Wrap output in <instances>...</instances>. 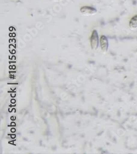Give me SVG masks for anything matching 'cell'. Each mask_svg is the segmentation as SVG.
Returning <instances> with one entry per match:
<instances>
[{
    "label": "cell",
    "mask_w": 137,
    "mask_h": 154,
    "mask_svg": "<svg viewBox=\"0 0 137 154\" xmlns=\"http://www.w3.org/2000/svg\"><path fill=\"white\" fill-rule=\"evenodd\" d=\"M129 27L132 30L137 29V14L132 17L129 22Z\"/></svg>",
    "instance_id": "4"
},
{
    "label": "cell",
    "mask_w": 137,
    "mask_h": 154,
    "mask_svg": "<svg viewBox=\"0 0 137 154\" xmlns=\"http://www.w3.org/2000/svg\"><path fill=\"white\" fill-rule=\"evenodd\" d=\"M99 42L102 52L106 53L108 52L109 47V43L107 37L104 35H102L100 38Z\"/></svg>",
    "instance_id": "3"
},
{
    "label": "cell",
    "mask_w": 137,
    "mask_h": 154,
    "mask_svg": "<svg viewBox=\"0 0 137 154\" xmlns=\"http://www.w3.org/2000/svg\"><path fill=\"white\" fill-rule=\"evenodd\" d=\"M51 1L53 2H59V1H62L63 0H51Z\"/></svg>",
    "instance_id": "5"
},
{
    "label": "cell",
    "mask_w": 137,
    "mask_h": 154,
    "mask_svg": "<svg viewBox=\"0 0 137 154\" xmlns=\"http://www.w3.org/2000/svg\"><path fill=\"white\" fill-rule=\"evenodd\" d=\"M80 12L84 16H94L96 14L97 11L96 8L90 6L82 7L80 9Z\"/></svg>",
    "instance_id": "2"
},
{
    "label": "cell",
    "mask_w": 137,
    "mask_h": 154,
    "mask_svg": "<svg viewBox=\"0 0 137 154\" xmlns=\"http://www.w3.org/2000/svg\"><path fill=\"white\" fill-rule=\"evenodd\" d=\"M90 47L93 50H96L99 46V36L96 30H93L90 37Z\"/></svg>",
    "instance_id": "1"
}]
</instances>
